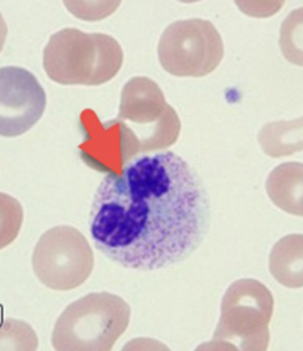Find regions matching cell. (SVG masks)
Instances as JSON below:
<instances>
[{"label": "cell", "instance_id": "cell-1", "mask_svg": "<svg viewBox=\"0 0 303 351\" xmlns=\"http://www.w3.org/2000/svg\"><path fill=\"white\" fill-rule=\"evenodd\" d=\"M209 224L202 177L173 151L139 155L119 175L106 176L90 207L96 249L140 271L185 261L200 247Z\"/></svg>", "mask_w": 303, "mask_h": 351}, {"label": "cell", "instance_id": "cell-2", "mask_svg": "<svg viewBox=\"0 0 303 351\" xmlns=\"http://www.w3.org/2000/svg\"><path fill=\"white\" fill-rule=\"evenodd\" d=\"M122 46L105 33L66 28L54 33L44 50L47 76L62 86H101L119 73Z\"/></svg>", "mask_w": 303, "mask_h": 351}, {"label": "cell", "instance_id": "cell-3", "mask_svg": "<svg viewBox=\"0 0 303 351\" xmlns=\"http://www.w3.org/2000/svg\"><path fill=\"white\" fill-rule=\"evenodd\" d=\"M131 308L114 293H88L66 308L55 322L51 343L55 350H111L129 328Z\"/></svg>", "mask_w": 303, "mask_h": 351}, {"label": "cell", "instance_id": "cell-4", "mask_svg": "<svg viewBox=\"0 0 303 351\" xmlns=\"http://www.w3.org/2000/svg\"><path fill=\"white\" fill-rule=\"evenodd\" d=\"M274 308V295L259 280L233 282L222 296L213 339L199 349L267 350Z\"/></svg>", "mask_w": 303, "mask_h": 351}, {"label": "cell", "instance_id": "cell-5", "mask_svg": "<svg viewBox=\"0 0 303 351\" xmlns=\"http://www.w3.org/2000/svg\"><path fill=\"white\" fill-rule=\"evenodd\" d=\"M159 64L178 77H202L224 58V43L216 27L204 19L178 20L159 38Z\"/></svg>", "mask_w": 303, "mask_h": 351}, {"label": "cell", "instance_id": "cell-6", "mask_svg": "<svg viewBox=\"0 0 303 351\" xmlns=\"http://www.w3.org/2000/svg\"><path fill=\"white\" fill-rule=\"evenodd\" d=\"M33 271L46 287L70 291L81 286L94 266L93 250L85 236L71 226L46 231L31 256Z\"/></svg>", "mask_w": 303, "mask_h": 351}, {"label": "cell", "instance_id": "cell-7", "mask_svg": "<svg viewBox=\"0 0 303 351\" xmlns=\"http://www.w3.org/2000/svg\"><path fill=\"white\" fill-rule=\"evenodd\" d=\"M79 126L83 132V142L77 147L80 159L97 172L119 175L142 154L137 135L120 119L101 121L92 109H85Z\"/></svg>", "mask_w": 303, "mask_h": 351}, {"label": "cell", "instance_id": "cell-8", "mask_svg": "<svg viewBox=\"0 0 303 351\" xmlns=\"http://www.w3.org/2000/svg\"><path fill=\"white\" fill-rule=\"evenodd\" d=\"M46 93L33 73L17 66L0 70V134L20 136L44 116Z\"/></svg>", "mask_w": 303, "mask_h": 351}, {"label": "cell", "instance_id": "cell-9", "mask_svg": "<svg viewBox=\"0 0 303 351\" xmlns=\"http://www.w3.org/2000/svg\"><path fill=\"white\" fill-rule=\"evenodd\" d=\"M168 105L162 89L155 80L135 76L122 89L118 116L120 121H129L136 128L150 129L163 116Z\"/></svg>", "mask_w": 303, "mask_h": 351}, {"label": "cell", "instance_id": "cell-10", "mask_svg": "<svg viewBox=\"0 0 303 351\" xmlns=\"http://www.w3.org/2000/svg\"><path fill=\"white\" fill-rule=\"evenodd\" d=\"M302 162L289 161L280 164L269 173L265 191L269 199L282 211L302 217Z\"/></svg>", "mask_w": 303, "mask_h": 351}, {"label": "cell", "instance_id": "cell-11", "mask_svg": "<svg viewBox=\"0 0 303 351\" xmlns=\"http://www.w3.org/2000/svg\"><path fill=\"white\" fill-rule=\"evenodd\" d=\"M302 234L280 239L269 254V270L274 278L289 289H301L302 276Z\"/></svg>", "mask_w": 303, "mask_h": 351}, {"label": "cell", "instance_id": "cell-12", "mask_svg": "<svg viewBox=\"0 0 303 351\" xmlns=\"http://www.w3.org/2000/svg\"><path fill=\"white\" fill-rule=\"evenodd\" d=\"M258 142L263 152L274 159L301 152L302 117L265 123L258 134Z\"/></svg>", "mask_w": 303, "mask_h": 351}, {"label": "cell", "instance_id": "cell-13", "mask_svg": "<svg viewBox=\"0 0 303 351\" xmlns=\"http://www.w3.org/2000/svg\"><path fill=\"white\" fill-rule=\"evenodd\" d=\"M182 123L178 113L172 105H168L166 112L156 125L137 135L140 149L143 154L159 152L173 146L179 138Z\"/></svg>", "mask_w": 303, "mask_h": 351}, {"label": "cell", "instance_id": "cell-14", "mask_svg": "<svg viewBox=\"0 0 303 351\" xmlns=\"http://www.w3.org/2000/svg\"><path fill=\"white\" fill-rule=\"evenodd\" d=\"M280 46L289 62L302 66V10H294L284 20L280 32Z\"/></svg>", "mask_w": 303, "mask_h": 351}, {"label": "cell", "instance_id": "cell-15", "mask_svg": "<svg viewBox=\"0 0 303 351\" xmlns=\"http://www.w3.org/2000/svg\"><path fill=\"white\" fill-rule=\"evenodd\" d=\"M12 343L10 349H16V342L21 343L23 349L33 350L38 346V341L34 336V332L27 324L18 322V335H12V332L3 328L1 330V343Z\"/></svg>", "mask_w": 303, "mask_h": 351}]
</instances>
